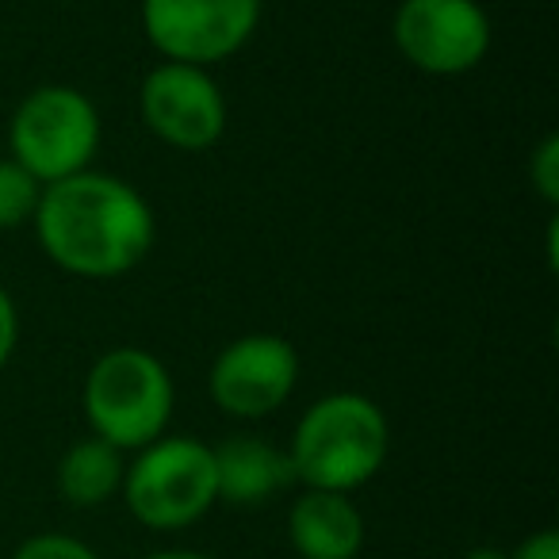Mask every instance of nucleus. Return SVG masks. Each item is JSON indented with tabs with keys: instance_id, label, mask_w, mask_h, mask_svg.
I'll return each instance as SVG.
<instances>
[{
	"instance_id": "2",
	"label": "nucleus",
	"mask_w": 559,
	"mask_h": 559,
	"mask_svg": "<svg viewBox=\"0 0 559 559\" xmlns=\"http://www.w3.org/2000/svg\"><path fill=\"white\" fill-rule=\"evenodd\" d=\"M388 449V414L360 391H330L314 399L296 421L288 460L296 483H304L307 490L353 495L380 475Z\"/></svg>"
},
{
	"instance_id": "6",
	"label": "nucleus",
	"mask_w": 559,
	"mask_h": 559,
	"mask_svg": "<svg viewBox=\"0 0 559 559\" xmlns=\"http://www.w3.org/2000/svg\"><path fill=\"white\" fill-rule=\"evenodd\" d=\"M264 0H142V32L162 62H226L261 27Z\"/></svg>"
},
{
	"instance_id": "8",
	"label": "nucleus",
	"mask_w": 559,
	"mask_h": 559,
	"mask_svg": "<svg viewBox=\"0 0 559 559\" xmlns=\"http://www.w3.org/2000/svg\"><path fill=\"white\" fill-rule=\"evenodd\" d=\"M139 111L154 139L185 154H203L226 131V96L200 66L157 62L139 88Z\"/></svg>"
},
{
	"instance_id": "5",
	"label": "nucleus",
	"mask_w": 559,
	"mask_h": 559,
	"mask_svg": "<svg viewBox=\"0 0 559 559\" xmlns=\"http://www.w3.org/2000/svg\"><path fill=\"white\" fill-rule=\"evenodd\" d=\"M12 162L39 185L85 173L100 150V111L81 88L39 85L20 100L9 123Z\"/></svg>"
},
{
	"instance_id": "4",
	"label": "nucleus",
	"mask_w": 559,
	"mask_h": 559,
	"mask_svg": "<svg viewBox=\"0 0 559 559\" xmlns=\"http://www.w3.org/2000/svg\"><path fill=\"white\" fill-rule=\"evenodd\" d=\"M119 495L146 528L177 533L195 525L218 502L211 444L195 437H157L134 452Z\"/></svg>"
},
{
	"instance_id": "11",
	"label": "nucleus",
	"mask_w": 559,
	"mask_h": 559,
	"mask_svg": "<svg viewBox=\"0 0 559 559\" xmlns=\"http://www.w3.org/2000/svg\"><path fill=\"white\" fill-rule=\"evenodd\" d=\"M288 536L304 559H357L365 548V518L349 495L304 487L292 502Z\"/></svg>"
},
{
	"instance_id": "13",
	"label": "nucleus",
	"mask_w": 559,
	"mask_h": 559,
	"mask_svg": "<svg viewBox=\"0 0 559 559\" xmlns=\"http://www.w3.org/2000/svg\"><path fill=\"white\" fill-rule=\"evenodd\" d=\"M43 185L12 157H0V230H16L32 223L39 207Z\"/></svg>"
},
{
	"instance_id": "19",
	"label": "nucleus",
	"mask_w": 559,
	"mask_h": 559,
	"mask_svg": "<svg viewBox=\"0 0 559 559\" xmlns=\"http://www.w3.org/2000/svg\"><path fill=\"white\" fill-rule=\"evenodd\" d=\"M464 559H510V556H506L502 548H472Z\"/></svg>"
},
{
	"instance_id": "7",
	"label": "nucleus",
	"mask_w": 559,
	"mask_h": 559,
	"mask_svg": "<svg viewBox=\"0 0 559 559\" xmlns=\"http://www.w3.org/2000/svg\"><path fill=\"white\" fill-rule=\"evenodd\" d=\"M391 39L406 66L433 78H460L490 50V16L479 0H403Z\"/></svg>"
},
{
	"instance_id": "1",
	"label": "nucleus",
	"mask_w": 559,
	"mask_h": 559,
	"mask_svg": "<svg viewBox=\"0 0 559 559\" xmlns=\"http://www.w3.org/2000/svg\"><path fill=\"white\" fill-rule=\"evenodd\" d=\"M35 234L50 261L78 280H119L154 249L157 218L146 195L111 173H73L43 185Z\"/></svg>"
},
{
	"instance_id": "10",
	"label": "nucleus",
	"mask_w": 559,
	"mask_h": 559,
	"mask_svg": "<svg viewBox=\"0 0 559 559\" xmlns=\"http://www.w3.org/2000/svg\"><path fill=\"white\" fill-rule=\"evenodd\" d=\"M215 456V490L218 502L230 506H261L276 498L284 487L296 483L288 449L253 433H234L223 444H211Z\"/></svg>"
},
{
	"instance_id": "12",
	"label": "nucleus",
	"mask_w": 559,
	"mask_h": 559,
	"mask_svg": "<svg viewBox=\"0 0 559 559\" xmlns=\"http://www.w3.org/2000/svg\"><path fill=\"white\" fill-rule=\"evenodd\" d=\"M123 475L127 452H119L100 437H85V441L70 444L66 456L58 460V495L70 506L93 510L123 490Z\"/></svg>"
},
{
	"instance_id": "17",
	"label": "nucleus",
	"mask_w": 559,
	"mask_h": 559,
	"mask_svg": "<svg viewBox=\"0 0 559 559\" xmlns=\"http://www.w3.org/2000/svg\"><path fill=\"white\" fill-rule=\"evenodd\" d=\"M510 559H559V533H551V528H540V533H533L528 540H521L513 551H506Z\"/></svg>"
},
{
	"instance_id": "9",
	"label": "nucleus",
	"mask_w": 559,
	"mask_h": 559,
	"mask_svg": "<svg viewBox=\"0 0 559 559\" xmlns=\"http://www.w3.org/2000/svg\"><path fill=\"white\" fill-rule=\"evenodd\" d=\"M299 383V353L280 334H241L215 357L207 395L223 414L257 421L276 414Z\"/></svg>"
},
{
	"instance_id": "18",
	"label": "nucleus",
	"mask_w": 559,
	"mask_h": 559,
	"mask_svg": "<svg viewBox=\"0 0 559 559\" xmlns=\"http://www.w3.org/2000/svg\"><path fill=\"white\" fill-rule=\"evenodd\" d=\"M142 559H211V556H200V551H185V548H169V551H150Z\"/></svg>"
},
{
	"instance_id": "3",
	"label": "nucleus",
	"mask_w": 559,
	"mask_h": 559,
	"mask_svg": "<svg viewBox=\"0 0 559 559\" xmlns=\"http://www.w3.org/2000/svg\"><path fill=\"white\" fill-rule=\"evenodd\" d=\"M81 406L93 437L116 444L119 452H139L165 437L177 406V388L169 368L150 349L119 345L93 360Z\"/></svg>"
},
{
	"instance_id": "16",
	"label": "nucleus",
	"mask_w": 559,
	"mask_h": 559,
	"mask_svg": "<svg viewBox=\"0 0 559 559\" xmlns=\"http://www.w3.org/2000/svg\"><path fill=\"white\" fill-rule=\"evenodd\" d=\"M20 345V311H16V299L9 292L0 288V372L9 368L12 353Z\"/></svg>"
},
{
	"instance_id": "15",
	"label": "nucleus",
	"mask_w": 559,
	"mask_h": 559,
	"mask_svg": "<svg viewBox=\"0 0 559 559\" xmlns=\"http://www.w3.org/2000/svg\"><path fill=\"white\" fill-rule=\"evenodd\" d=\"M528 180H533L536 195H540L548 207L559 203V134L540 139V146L528 157Z\"/></svg>"
},
{
	"instance_id": "14",
	"label": "nucleus",
	"mask_w": 559,
	"mask_h": 559,
	"mask_svg": "<svg viewBox=\"0 0 559 559\" xmlns=\"http://www.w3.org/2000/svg\"><path fill=\"white\" fill-rule=\"evenodd\" d=\"M12 559H100V556L70 533H35L20 544Z\"/></svg>"
}]
</instances>
